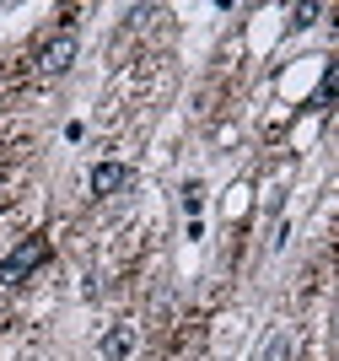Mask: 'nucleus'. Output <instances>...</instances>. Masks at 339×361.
<instances>
[{
  "mask_svg": "<svg viewBox=\"0 0 339 361\" xmlns=\"http://www.w3.org/2000/svg\"><path fill=\"white\" fill-rule=\"evenodd\" d=\"M38 264H49V243L44 238H27L22 248H11V254L0 259V281H27Z\"/></svg>",
  "mask_w": 339,
  "mask_h": 361,
  "instance_id": "1",
  "label": "nucleus"
},
{
  "mask_svg": "<svg viewBox=\"0 0 339 361\" xmlns=\"http://www.w3.org/2000/svg\"><path fill=\"white\" fill-rule=\"evenodd\" d=\"M75 65V32H54L44 44V54H38V71L44 75H65Z\"/></svg>",
  "mask_w": 339,
  "mask_h": 361,
  "instance_id": "2",
  "label": "nucleus"
},
{
  "mask_svg": "<svg viewBox=\"0 0 339 361\" xmlns=\"http://www.w3.org/2000/svg\"><path fill=\"white\" fill-rule=\"evenodd\" d=\"M130 178H135V173L124 162H97V167H92V195H97V200H113V195L130 189Z\"/></svg>",
  "mask_w": 339,
  "mask_h": 361,
  "instance_id": "3",
  "label": "nucleus"
},
{
  "mask_svg": "<svg viewBox=\"0 0 339 361\" xmlns=\"http://www.w3.org/2000/svg\"><path fill=\"white\" fill-rule=\"evenodd\" d=\"M135 345H140V334H135V324H113V329L97 340V350H103V361H130Z\"/></svg>",
  "mask_w": 339,
  "mask_h": 361,
  "instance_id": "4",
  "label": "nucleus"
},
{
  "mask_svg": "<svg viewBox=\"0 0 339 361\" xmlns=\"http://www.w3.org/2000/svg\"><path fill=\"white\" fill-rule=\"evenodd\" d=\"M339 103V60H328L323 81H318V108H334Z\"/></svg>",
  "mask_w": 339,
  "mask_h": 361,
  "instance_id": "5",
  "label": "nucleus"
},
{
  "mask_svg": "<svg viewBox=\"0 0 339 361\" xmlns=\"http://www.w3.org/2000/svg\"><path fill=\"white\" fill-rule=\"evenodd\" d=\"M199 211H205V183L189 178V183H183V216H189V221H199Z\"/></svg>",
  "mask_w": 339,
  "mask_h": 361,
  "instance_id": "6",
  "label": "nucleus"
},
{
  "mask_svg": "<svg viewBox=\"0 0 339 361\" xmlns=\"http://www.w3.org/2000/svg\"><path fill=\"white\" fill-rule=\"evenodd\" d=\"M259 361H291V334H269L264 340V356Z\"/></svg>",
  "mask_w": 339,
  "mask_h": 361,
  "instance_id": "7",
  "label": "nucleus"
},
{
  "mask_svg": "<svg viewBox=\"0 0 339 361\" xmlns=\"http://www.w3.org/2000/svg\"><path fill=\"white\" fill-rule=\"evenodd\" d=\"M318 16H323V6H291V22H285V27H291V32H302V27H312Z\"/></svg>",
  "mask_w": 339,
  "mask_h": 361,
  "instance_id": "8",
  "label": "nucleus"
}]
</instances>
